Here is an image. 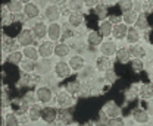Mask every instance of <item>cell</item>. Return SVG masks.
Listing matches in <instances>:
<instances>
[{
  "instance_id": "cell-7",
  "label": "cell",
  "mask_w": 153,
  "mask_h": 126,
  "mask_svg": "<svg viewBox=\"0 0 153 126\" xmlns=\"http://www.w3.org/2000/svg\"><path fill=\"white\" fill-rule=\"evenodd\" d=\"M57 119H59V108L53 107V106H43L41 120L46 125H53Z\"/></svg>"
},
{
  "instance_id": "cell-49",
  "label": "cell",
  "mask_w": 153,
  "mask_h": 126,
  "mask_svg": "<svg viewBox=\"0 0 153 126\" xmlns=\"http://www.w3.org/2000/svg\"><path fill=\"white\" fill-rule=\"evenodd\" d=\"M106 126H127L124 117H114V119H109Z\"/></svg>"
},
{
  "instance_id": "cell-12",
  "label": "cell",
  "mask_w": 153,
  "mask_h": 126,
  "mask_svg": "<svg viewBox=\"0 0 153 126\" xmlns=\"http://www.w3.org/2000/svg\"><path fill=\"white\" fill-rule=\"evenodd\" d=\"M131 117H133L134 122L138 123V125H147V123L150 122V114H149V111L141 107L134 108L133 111H131Z\"/></svg>"
},
{
  "instance_id": "cell-23",
  "label": "cell",
  "mask_w": 153,
  "mask_h": 126,
  "mask_svg": "<svg viewBox=\"0 0 153 126\" xmlns=\"http://www.w3.org/2000/svg\"><path fill=\"white\" fill-rule=\"evenodd\" d=\"M93 13H94L96 18L99 19V22L106 21V19H109V16H111V13H109V7H108L106 3H97L96 7L93 9Z\"/></svg>"
},
{
  "instance_id": "cell-28",
  "label": "cell",
  "mask_w": 153,
  "mask_h": 126,
  "mask_svg": "<svg viewBox=\"0 0 153 126\" xmlns=\"http://www.w3.org/2000/svg\"><path fill=\"white\" fill-rule=\"evenodd\" d=\"M41 111H43V107H41L40 103L33 104V106L30 107V110H28V114H27L28 120H30L31 123H36L38 120H41Z\"/></svg>"
},
{
  "instance_id": "cell-18",
  "label": "cell",
  "mask_w": 153,
  "mask_h": 126,
  "mask_svg": "<svg viewBox=\"0 0 153 126\" xmlns=\"http://www.w3.org/2000/svg\"><path fill=\"white\" fill-rule=\"evenodd\" d=\"M65 90L68 91L69 94H72L74 97H78V95H81L84 92V84H82L81 79L75 78V79H71V81H68L65 84Z\"/></svg>"
},
{
  "instance_id": "cell-22",
  "label": "cell",
  "mask_w": 153,
  "mask_h": 126,
  "mask_svg": "<svg viewBox=\"0 0 153 126\" xmlns=\"http://www.w3.org/2000/svg\"><path fill=\"white\" fill-rule=\"evenodd\" d=\"M84 21H85V18H84V13H82V12H71V13L68 15V18H66V24H68L71 28L78 29V28L82 27Z\"/></svg>"
},
{
  "instance_id": "cell-52",
  "label": "cell",
  "mask_w": 153,
  "mask_h": 126,
  "mask_svg": "<svg viewBox=\"0 0 153 126\" xmlns=\"http://www.w3.org/2000/svg\"><path fill=\"white\" fill-rule=\"evenodd\" d=\"M76 126H96V122H93V120H84V122L78 123Z\"/></svg>"
},
{
  "instance_id": "cell-3",
  "label": "cell",
  "mask_w": 153,
  "mask_h": 126,
  "mask_svg": "<svg viewBox=\"0 0 153 126\" xmlns=\"http://www.w3.org/2000/svg\"><path fill=\"white\" fill-rule=\"evenodd\" d=\"M43 15L49 24H56L57 21L62 18V12H60V7L57 6V3H49L43 9Z\"/></svg>"
},
{
  "instance_id": "cell-50",
  "label": "cell",
  "mask_w": 153,
  "mask_h": 126,
  "mask_svg": "<svg viewBox=\"0 0 153 126\" xmlns=\"http://www.w3.org/2000/svg\"><path fill=\"white\" fill-rule=\"evenodd\" d=\"M109 22H112L114 25L122 24V15H111L109 16Z\"/></svg>"
},
{
  "instance_id": "cell-5",
  "label": "cell",
  "mask_w": 153,
  "mask_h": 126,
  "mask_svg": "<svg viewBox=\"0 0 153 126\" xmlns=\"http://www.w3.org/2000/svg\"><path fill=\"white\" fill-rule=\"evenodd\" d=\"M16 40H18L19 46L24 49V47H30V46H34L36 44V35H34V32H33V29L31 28H22L21 29V32L18 34L16 37Z\"/></svg>"
},
{
  "instance_id": "cell-32",
  "label": "cell",
  "mask_w": 153,
  "mask_h": 126,
  "mask_svg": "<svg viewBox=\"0 0 153 126\" xmlns=\"http://www.w3.org/2000/svg\"><path fill=\"white\" fill-rule=\"evenodd\" d=\"M140 32L141 31H147L149 29V27H150V24H149V16H147V13L146 12H141V13H138V18L135 21V25H134Z\"/></svg>"
},
{
  "instance_id": "cell-17",
  "label": "cell",
  "mask_w": 153,
  "mask_h": 126,
  "mask_svg": "<svg viewBox=\"0 0 153 126\" xmlns=\"http://www.w3.org/2000/svg\"><path fill=\"white\" fill-rule=\"evenodd\" d=\"M55 63L52 59H40L37 62V72L40 76H47L50 72H53Z\"/></svg>"
},
{
  "instance_id": "cell-24",
  "label": "cell",
  "mask_w": 153,
  "mask_h": 126,
  "mask_svg": "<svg viewBox=\"0 0 153 126\" xmlns=\"http://www.w3.org/2000/svg\"><path fill=\"white\" fill-rule=\"evenodd\" d=\"M138 97L144 101H150L153 98V84L144 82L138 87Z\"/></svg>"
},
{
  "instance_id": "cell-31",
  "label": "cell",
  "mask_w": 153,
  "mask_h": 126,
  "mask_svg": "<svg viewBox=\"0 0 153 126\" xmlns=\"http://www.w3.org/2000/svg\"><path fill=\"white\" fill-rule=\"evenodd\" d=\"M140 40H141V32H140L135 27H130L125 41H127L130 46H134V44H140Z\"/></svg>"
},
{
  "instance_id": "cell-13",
  "label": "cell",
  "mask_w": 153,
  "mask_h": 126,
  "mask_svg": "<svg viewBox=\"0 0 153 126\" xmlns=\"http://www.w3.org/2000/svg\"><path fill=\"white\" fill-rule=\"evenodd\" d=\"M47 40H50L52 43H60L62 41V25L56 22V24H49L47 28Z\"/></svg>"
},
{
  "instance_id": "cell-14",
  "label": "cell",
  "mask_w": 153,
  "mask_h": 126,
  "mask_svg": "<svg viewBox=\"0 0 153 126\" xmlns=\"http://www.w3.org/2000/svg\"><path fill=\"white\" fill-rule=\"evenodd\" d=\"M103 37L99 34V31H96V29H90V31H87V34H85V44L88 46V47H91V49H99L100 47V44L103 43Z\"/></svg>"
},
{
  "instance_id": "cell-36",
  "label": "cell",
  "mask_w": 153,
  "mask_h": 126,
  "mask_svg": "<svg viewBox=\"0 0 153 126\" xmlns=\"http://www.w3.org/2000/svg\"><path fill=\"white\" fill-rule=\"evenodd\" d=\"M22 54L25 59L28 60H34V62H38L40 60V54H38V49L36 46H30V47H24L22 49Z\"/></svg>"
},
{
  "instance_id": "cell-8",
  "label": "cell",
  "mask_w": 153,
  "mask_h": 126,
  "mask_svg": "<svg viewBox=\"0 0 153 126\" xmlns=\"http://www.w3.org/2000/svg\"><path fill=\"white\" fill-rule=\"evenodd\" d=\"M118 44H116V41L115 40H111V38H106V40H103V43L100 44V47H99V52L102 56H106V57H112V56H116V52H118Z\"/></svg>"
},
{
  "instance_id": "cell-2",
  "label": "cell",
  "mask_w": 153,
  "mask_h": 126,
  "mask_svg": "<svg viewBox=\"0 0 153 126\" xmlns=\"http://www.w3.org/2000/svg\"><path fill=\"white\" fill-rule=\"evenodd\" d=\"M53 73H55V76H56L57 79L65 81V79H68V78H71V76H72L74 71L71 69V66H69L68 60H57V62H55V69H53Z\"/></svg>"
},
{
  "instance_id": "cell-47",
  "label": "cell",
  "mask_w": 153,
  "mask_h": 126,
  "mask_svg": "<svg viewBox=\"0 0 153 126\" xmlns=\"http://www.w3.org/2000/svg\"><path fill=\"white\" fill-rule=\"evenodd\" d=\"M96 72H97V71H96L94 66H90V65H88V66H85V68L82 69V72H81L82 73L81 81H82V79H87V78H88V79H90V78H94Z\"/></svg>"
},
{
  "instance_id": "cell-19",
  "label": "cell",
  "mask_w": 153,
  "mask_h": 126,
  "mask_svg": "<svg viewBox=\"0 0 153 126\" xmlns=\"http://www.w3.org/2000/svg\"><path fill=\"white\" fill-rule=\"evenodd\" d=\"M68 63H69V66H71V69H72L74 72H82V69L87 66L84 56L79 53L72 54V56L68 59Z\"/></svg>"
},
{
  "instance_id": "cell-27",
  "label": "cell",
  "mask_w": 153,
  "mask_h": 126,
  "mask_svg": "<svg viewBox=\"0 0 153 126\" xmlns=\"http://www.w3.org/2000/svg\"><path fill=\"white\" fill-rule=\"evenodd\" d=\"M97 31H99L100 35L106 40V38H109V37L112 35V32H114V24L109 22V19L102 21V22H99V28H97Z\"/></svg>"
},
{
  "instance_id": "cell-45",
  "label": "cell",
  "mask_w": 153,
  "mask_h": 126,
  "mask_svg": "<svg viewBox=\"0 0 153 126\" xmlns=\"http://www.w3.org/2000/svg\"><path fill=\"white\" fill-rule=\"evenodd\" d=\"M103 81L106 84H109V85L115 84L118 81V73H116V71L115 69H109L106 73H103Z\"/></svg>"
},
{
  "instance_id": "cell-40",
  "label": "cell",
  "mask_w": 153,
  "mask_h": 126,
  "mask_svg": "<svg viewBox=\"0 0 153 126\" xmlns=\"http://www.w3.org/2000/svg\"><path fill=\"white\" fill-rule=\"evenodd\" d=\"M75 38V29L71 28L68 24H63L62 25V40L66 43L68 40H74Z\"/></svg>"
},
{
  "instance_id": "cell-41",
  "label": "cell",
  "mask_w": 153,
  "mask_h": 126,
  "mask_svg": "<svg viewBox=\"0 0 153 126\" xmlns=\"http://www.w3.org/2000/svg\"><path fill=\"white\" fill-rule=\"evenodd\" d=\"M66 3H68V10L69 12H82L84 6H85V1H81V0H69Z\"/></svg>"
},
{
  "instance_id": "cell-4",
  "label": "cell",
  "mask_w": 153,
  "mask_h": 126,
  "mask_svg": "<svg viewBox=\"0 0 153 126\" xmlns=\"http://www.w3.org/2000/svg\"><path fill=\"white\" fill-rule=\"evenodd\" d=\"M36 95H37V101L40 104H50L55 98L53 90L49 85H38L36 88Z\"/></svg>"
},
{
  "instance_id": "cell-44",
  "label": "cell",
  "mask_w": 153,
  "mask_h": 126,
  "mask_svg": "<svg viewBox=\"0 0 153 126\" xmlns=\"http://www.w3.org/2000/svg\"><path fill=\"white\" fill-rule=\"evenodd\" d=\"M30 106H33V104H37L38 101H37V95H36V90L34 91H31V90H28V91H25L22 95H21Z\"/></svg>"
},
{
  "instance_id": "cell-43",
  "label": "cell",
  "mask_w": 153,
  "mask_h": 126,
  "mask_svg": "<svg viewBox=\"0 0 153 126\" xmlns=\"http://www.w3.org/2000/svg\"><path fill=\"white\" fill-rule=\"evenodd\" d=\"M130 69H131L134 73L143 72V69H144V62H143L141 59H133V60L130 62Z\"/></svg>"
},
{
  "instance_id": "cell-34",
  "label": "cell",
  "mask_w": 153,
  "mask_h": 126,
  "mask_svg": "<svg viewBox=\"0 0 153 126\" xmlns=\"http://www.w3.org/2000/svg\"><path fill=\"white\" fill-rule=\"evenodd\" d=\"M128 50H130V54H131V57L133 59H141L143 60V57H146V49L141 46V44H134V46H128Z\"/></svg>"
},
{
  "instance_id": "cell-1",
  "label": "cell",
  "mask_w": 153,
  "mask_h": 126,
  "mask_svg": "<svg viewBox=\"0 0 153 126\" xmlns=\"http://www.w3.org/2000/svg\"><path fill=\"white\" fill-rule=\"evenodd\" d=\"M55 103L59 108H71L75 104V97L65 88H60L55 92Z\"/></svg>"
},
{
  "instance_id": "cell-38",
  "label": "cell",
  "mask_w": 153,
  "mask_h": 126,
  "mask_svg": "<svg viewBox=\"0 0 153 126\" xmlns=\"http://www.w3.org/2000/svg\"><path fill=\"white\" fill-rule=\"evenodd\" d=\"M4 116V126H21V119L13 111H7Z\"/></svg>"
},
{
  "instance_id": "cell-26",
  "label": "cell",
  "mask_w": 153,
  "mask_h": 126,
  "mask_svg": "<svg viewBox=\"0 0 153 126\" xmlns=\"http://www.w3.org/2000/svg\"><path fill=\"white\" fill-rule=\"evenodd\" d=\"M128 25H125L124 22L122 24H118V25H114V32H112V37H114L115 41H121V40H125L127 38V34H128Z\"/></svg>"
},
{
  "instance_id": "cell-25",
  "label": "cell",
  "mask_w": 153,
  "mask_h": 126,
  "mask_svg": "<svg viewBox=\"0 0 153 126\" xmlns=\"http://www.w3.org/2000/svg\"><path fill=\"white\" fill-rule=\"evenodd\" d=\"M116 62L121 63V65H130V62L133 60L131 54H130V50L128 47H119L118 52H116V56H115Z\"/></svg>"
},
{
  "instance_id": "cell-39",
  "label": "cell",
  "mask_w": 153,
  "mask_h": 126,
  "mask_svg": "<svg viewBox=\"0 0 153 126\" xmlns=\"http://www.w3.org/2000/svg\"><path fill=\"white\" fill-rule=\"evenodd\" d=\"M116 6H118V9H119L121 15L128 13V12L134 10V1H131V0H121V1H118V3H116Z\"/></svg>"
},
{
  "instance_id": "cell-15",
  "label": "cell",
  "mask_w": 153,
  "mask_h": 126,
  "mask_svg": "<svg viewBox=\"0 0 153 126\" xmlns=\"http://www.w3.org/2000/svg\"><path fill=\"white\" fill-rule=\"evenodd\" d=\"M47 28H49V25L43 21H36L33 24L31 29H33L37 41H44V38H47Z\"/></svg>"
},
{
  "instance_id": "cell-6",
  "label": "cell",
  "mask_w": 153,
  "mask_h": 126,
  "mask_svg": "<svg viewBox=\"0 0 153 126\" xmlns=\"http://www.w3.org/2000/svg\"><path fill=\"white\" fill-rule=\"evenodd\" d=\"M30 104L22 98V97H18V98H13L12 100V104H10V111H13L16 116L22 117V116H27L28 114V110H30Z\"/></svg>"
},
{
  "instance_id": "cell-21",
  "label": "cell",
  "mask_w": 153,
  "mask_h": 126,
  "mask_svg": "<svg viewBox=\"0 0 153 126\" xmlns=\"http://www.w3.org/2000/svg\"><path fill=\"white\" fill-rule=\"evenodd\" d=\"M72 52V47L69 43H65V41H60L55 44V56H56L59 60H65V57H68Z\"/></svg>"
},
{
  "instance_id": "cell-30",
  "label": "cell",
  "mask_w": 153,
  "mask_h": 126,
  "mask_svg": "<svg viewBox=\"0 0 153 126\" xmlns=\"http://www.w3.org/2000/svg\"><path fill=\"white\" fill-rule=\"evenodd\" d=\"M24 59H25V57H24V54H22V50H18V52L6 54V63H7V65H12V66H16V68H19V65L22 63Z\"/></svg>"
},
{
  "instance_id": "cell-33",
  "label": "cell",
  "mask_w": 153,
  "mask_h": 126,
  "mask_svg": "<svg viewBox=\"0 0 153 126\" xmlns=\"http://www.w3.org/2000/svg\"><path fill=\"white\" fill-rule=\"evenodd\" d=\"M41 78L43 76H40L38 73H31V75H25V73H22V84L25 85V87H31V85H41L40 84V81H41Z\"/></svg>"
},
{
  "instance_id": "cell-16",
  "label": "cell",
  "mask_w": 153,
  "mask_h": 126,
  "mask_svg": "<svg viewBox=\"0 0 153 126\" xmlns=\"http://www.w3.org/2000/svg\"><path fill=\"white\" fill-rule=\"evenodd\" d=\"M40 7H38L37 3L34 1H25V6H24V15L27 16L28 21H34V19L40 18Z\"/></svg>"
},
{
  "instance_id": "cell-20",
  "label": "cell",
  "mask_w": 153,
  "mask_h": 126,
  "mask_svg": "<svg viewBox=\"0 0 153 126\" xmlns=\"http://www.w3.org/2000/svg\"><path fill=\"white\" fill-rule=\"evenodd\" d=\"M94 68L99 73H106L109 69H112V62H111L109 57L99 54L94 60Z\"/></svg>"
},
{
  "instance_id": "cell-9",
  "label": "cell",
  "mask_w": 153,
  "mask_h": 126,
  "mask_svg": "<svg viewBox=\"0 0 153 126\" xmlns=\"http://www.w3.org/2000/svg\"><path fill=\"white\" fill-rule=\"evenodd\" d=\"M37 49L40 59H52V56H55V43H52L50 40L40 41Z\"/></svg>"
},
{
  "instance_id": "cell-10",
  "label": "cell",
  "mask_w": 153,
  "mask_h": 126,
  "mask_svg": "<svg viewBox=\"0 0 153 126\" xmlns=\"http://www.w3.org/2000/svg\"><path fill=\"white\" fill-rule=\"evenodd\" d=\"M19 43L16 40V37H9V35H1V52L6 54L13 53V52H18L19 50Z\"/></svg>"
},
{
  "instance_id": "cell-51",
  "label": "cell",
  "mask_w": 153,
  "mask_h": 126,
  "mask_svg": "<svg viewBox=\"0 0 153 126\" xmlns=\"http://www.w3.org/2000/svg\"><path fill=\"white\" fill-rule=\"evenodd\" d=\"M134 10L137 13H141L143 12V1H134Z\"/></svg>"
},
{
  "instance_id": "cell-35",
  "label": "cell",
  "mask_w": 153,
  "mask_h": 126,
  "mask_svg": "<svg viewBox=\"0 0 153 126\" xmlns=\"http://www.w3.org/2000/svg\"><path fill=\"white\" fill-rule=\"evenodd\" d=\"M59 119L69 126L74 125V122H75V117H74V113L71 111V108H59Z\"/></svg>"
},
{
  "instance_id": "cell-46",
  "label": "cell",
  "mask_w": 153,
  "mask_h": 126,
  "mask_svg": "<svg viewBox=\"0 0 153 126\" xmlns=\"http://www.w3.org/2000/svg\"><path fill=\"white\" fill-rule=\"evenodd\" d=\"M12 22H13L15 25L22 27V25H25V24L28 22V19L24 15V12H21V13H12Z\"/></svg>"
},
{
  "instance_id": "cell-53",
  "label": "cell",
  "mask_w": 153,
  "mask_h": 126,
  "mask_svg": "<svg viewBox=\"0 0 153 126\" xmlns=\"http://www.w3.org/2000/svg\"><path fill=\"white\" fill-rule=\"evenodd\" d=\"M52 126H69V125H66L65 122H62L60 119H57V120H56V122H55V123H53Z\"/></svg>"
},
{
  "instance_id": "cell-11",
  "label": "cell",
  "mask_w": 153,
  "mask_h": 126,
  "mask_svg": "<svg viewBox=\"0 0 153 126\" xmlns=\"http://www.w3.org/2000/svg\"><path fill=\"white\" fill-rule=\"evenodd\" d=\"M102 111L108 116V119H114V117H122V108L121 106L114 101V100H111V101H108L103 108H102Z\"/></svg>"
},
{
  "instance_id": "cell-48",
  "label": "cell",
  "mask_w": 153,
  "mask_h": 126,
  "mask_svg": "<svg viewBox=\"0 0 153 126\" xmlns=\"http://www.w3.org/2000/svg\"><path fill=\"white\" fill-rule=\"evenodd\" d=\"M12 100H13V98H10L9 92H7V91H3V92H1V108L4 110L6 107H10Z\"/></svg>"
},
{
  "instance_id": "cell-42",
  "label": "cell",
  "mask_w": 153,
  "mask_h": 126,
  "mask_svg": "<svg viewBox=\"0 0 153 126\" xmlns=\"http://www.w3.org/2000/svg\"><path fill=\"white\" fill-rule=\"evenodd\" d=\"M137 18H138V13H137L135 10H131V12L122 15V22H124L125 25H128V27H134Z\"/></svg>"
},
{
  "instance_id": "cell-37",
  "label": "cell",
  "mask_w": 153,
  "mask_h": 126,
  "mask_svg": "<svg viewBox=\"0 0 153 126\" xmlns=\"http://www.w3.org/2000/svg\"><path fill=\"white\" fill-rule=\"evenodd\" d=\"M24 6H25V1H21V0H10L6 3V7L10 13H21L24 12Z\"/></svg>"
},
{
  "instance_id": "cell-29",
  "label": "cell",
  "mask_w": 153,
  "mask_h": 126,
  "mask_svg": "<svg viewBox=\"0 0 153 126\" xmlns=\"http://www.w3.org/2000/svg\"><path fill=\"white\" fill-rule=\"evenodd\" d=\"M19 71L25 75H31V73L37 72V62L34 60H28V59H24L22 63L19 65Z\"/></svg>"
}]
</instances>
